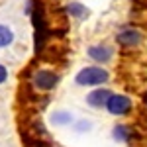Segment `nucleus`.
I'll return each instance as SVG.
<instances>
[{
    "mask_svg": "<svg viewBox=\"0 0 147 147\" xmlns=\"http://www.w3.org/2000/svg\"><path fill=\"white\" fill-rule=\"evenodd\" d=\"M108 80H110V71L104 69L102 65H86L75 75V82L84 88L86 86H94V88L104 86Z\"/></svg>",
    "mask_w": 147,
    "mask_h": 147,
    "instance_id": "obj_1",
    "label": "nucleus"
},
{
    "mask_svg": "<svg viewBox=\"0 0 147 147\" xmlns=\"http://www.w3.org/2000/svg\"><path fill=\"white\" fill-rule=\"evenodd\" d=\"M145 41V34L137 26H124L116 34V43L124 49H136Z\"/></svg>",
    "mask_w": 147,
    "mask_h": 147,
    "instance_id": "obj_2",
    "label": "nucleus"
},
{
    "mask_svg": "<svg viewBox=\"0 0 147 147\" xmlns=\"http://www.w3.org/2000/svg\"><path fill=\"white\" fill-rule=\"evenodd\" d=\"M110 116H116V118H124V116H129L131 110H134V100L131 96L127 94H122V92H112L110 100L104 108Z\"/></svg>",
    "mask_w": 147,
    "mask_h": 147,
    "instance_id": "obj_3",
    "label": "nucleus"
},
{
    "mask_svg": "<svg viewBox=\"0 0 147 147\" xmlns=\"http://www.w3.org/2000/svg\"><path fill=\"white\" fill-rule=\"evenodd\" d=\"M59 80H61V75L49 69H39L32 75V84L37 92H51L59 84Z\"/></svg>",
    "mask_w": 147,
    "mask_h": 147,
    "instance_id": "obj_4",
    "label": "nucleus"
},
{
    "mask_svg": "<svg viewBox=\"0 0 147 147\" xmlns=\"http://www.w3.org/2000/svg\"><path fill=\"white\" fill-rule=\"evenodd\" d=\"M114 47L108 43H94L86 49V55L90 61H94V65H106L114 59Z\"/></svg>",
    "mask_w": 147,
    "mask_h": 147,
    "instance_id": "obj_5",
    "label": "nucleus"
},
{
    "mask_svg": "<svg viewBox=\"0 0 147 147\" xmlns=\"http://www.w3.org/2000/svg\"><path fill=\"white\" fill-rule=\"evenodd\" d=\"M110 96H112V90L108 86H96V88H92L86 94L84 102H86V106L92 108V110H102V108H106Z\"/></svg>",
    "mask_w": 147,
    "mask_h": 147,
    "instance_id": "obj_6",
    "label": "nucleus"
},
{
    "mask_svg": "<svg viewBox=\"0 0 147 147\" xmlns=\"http://www.w3.org/2000/svg\"><path fill=\"white\" fill-rule=\"evenodd\" d=\"M136 137H137L136 129L129 124H122L120 122V124H116L112 127V139L118 141V143H131Z\"/></svg>",
    "mask_w": 147,
    "mask_h": 147,
    "instance_id": "obj_7",
    "label": "nucleus"
},
{
    "mask_svg": "<svg viewBox=\"0 0 147 147\" xmlns=\"http://www.w3.org/2000/svg\"><path fill=\"white\" fill-rule=\"evenodd\" d=\"M65 12H67L71 18H75V20H79V22H82V20H86L88 16H90V10L82 4V2H69L67 8H65Z\"/></svg>",
    "mask_w": 147,
    "mask_h": 147,
    "instance_id": "obj_8",
    "label": "nucleus"
},
{
    "mask_svg": "<svg viewBox=\"0 0 147 147\" xmlns=\"http://www.w3.org/2000/svg\"><path fill=\"white\" fill-rule=\"evenodd\" d=\"M51 124L57 125V127H65V125L75 124V118H73V114L67 112V110H55V112L51 114Z\"/></svg>",
    "mask_w": 147,
    "mask_h": 147,
    "instance_id": "obj_9",
    "label": "nucleus"
},
{
    "mask_svg": "<svg viewBox=\"0 0 147 147\" xmlns=\"http://www.w3.org/2000/svg\"><path fill=\"white\" fill-rule=\"evenodd\" d=\"M14 41V32H12L8 26H2L0 24V47H8Z\"/></svg>",
    "mask_w": 147,
    "mask_h": 147,
    "instance_id": "obj_10",
    "label": "nucleus"
},
{
    "mask_svg": "<svg viewBox=\"0 0 147 147\" xmlns=\"http://www.w3.org/2000/svg\"><path fill=\"white\" fill-rule=\"evenodd\" d=\"M92 120H84V118H82V120H77V122H75V124H73V127H75V131H77V134H86V131H90L92 129Z\"/></svg>",
    "mask_w": 147,
    "mask_h": 147,
    "instance_id": "obj_11",
    "label": "nucleus"
},
{
    "mask_svg": "<svg viewBox=\"0 0 147 147\" xmlns=\"http://www.w3.org/2000/svg\"><path fill=\"white\" fill-rule=\"evenodd\" d=\"M6 79H8V71H6L4 65H0V84H2V82H6Z\"/></svg>",
    "mask_w": 147,
    "mask_h": 147,
    "instance_id": "obj_12",
    "label": "nucleus"
},
{
    "mask_svg": "<svg viewBox=\"0 0 147 147\" xmlns=\"http://www.w3.org/2000/svg\"><path fill=\"white\" fill-rule=\"evenodd\" d=\"M141 100H143V106H145V108H147V90L143 92V96H141Z\"/></svg>",
    "mask_w": 147,
    "mask_h": 147,
    "instance_id": "obj_13",
    "label": "nucleus"
}]
</instances>
